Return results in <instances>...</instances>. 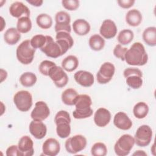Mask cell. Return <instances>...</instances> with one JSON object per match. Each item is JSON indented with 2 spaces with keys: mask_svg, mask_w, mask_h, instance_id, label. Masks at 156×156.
<instances>
[{
  "mask_svg": "<svg viewBox=\"0 0 156 156\" xmlns=\"http://www.w3.org/2000/svg\"><path fill=\"white\" fill-rule=\"evenodd\" d=\"M148 60V55L143 44L140 42L134 43L127 49L125 55V61L132 66H143Z\"/></svg>",
  "mask_w": 156,
  "mask_h": 156,
  "instance_id": "obj_1",
  "label": "cell"
},
{
  "mask_svg": "<svg viewBox=\"0 0 156 156\" xmlns=\"http://www.w3.org/2000/svg\"><path fill=\"white\" fill-rule=\"evenodd\" d=\"M92 101L87 94H79L75 101L76 110L73 112L75 119H85L93 115V109L91 108Z\"/></svg>",
  "mask_w": 156,
  "mask_h": 156,
  "instance_id": "obj_2",
  "label": "cell"
},
{
  "mask_svg": "<svg viewBox=\"0 0 156 156\" xmlns=\"http://www.w3.org/2000/svg\"><path fill=\"white\" fill-rule=\"evenodd\" d=\"M56 124V132L61 138L68 137L71 133V118L68 112L60 110L57 113L54 118Z\"/></svg>",
  "mask_w": 156,
  "mask_h": 156,
  "instance_id": "obj_3",
  "label": "cell"
},
{
  "mask_svg": "<svg viewBox=\"0 0 156 156\" xmlns=\"http://www.w3.org/2000/svg\"><path fill=\"white\" fill-rule=\"evenodd\" d=\"M35 49L31 46L30 41L26 40L16 48V55L18 60L23 65H29L34 60Z\"/></svg>",
  "mask_w": 156,
  "mask_h": 156,
  "instance_id": "obj_4",
  "label": "cell"
},
{
  "mask_svg": "<svg viewBox=\"0 0 156 156\" xmlns=\"http://www.w3.org/2000/svg\"><path fill=\"white\" fill-rule=\"evenodd\" d=\"M135 144L134 137L124 134L119 138L114 146V151L118 156L127 155Z\"/></svg>",
  "mask_w": 156,
  "mask_h": 156,
  "instance_id": "obj_5",
  "label": "cell"
},
{
  "mask_svg": "<svg viewBox=\"0 0 156 156\" xmlns=\"http://www.w3.org/2000/svg\"><path fill=\"white\" fill-rule=\"evenodd\" d=\"M13 102L20 111L27 112L32 105V94L26 90L19 91L13 96Z\"/></svg>",
  "mask_w": 156,
  "mask_h": 156,
  "instance_id": "obj_6",
  "label": "cell"
},
{
  "mask_svg": "<svg viewBox=\"0 0 156 156\" xmlns=\"http://www.w3.org/2000/svg\"><path fill=\"white\" fill-rule=\"evenodd\" d=\"M87 144V139L84 136L82 135H76L66 140L65 146L68 152L76 154L83 150Z\"/></svg>",
  "mask_w": 156,
  "mask_h": 156,
  "instance_id": "obj_7",
  "label": "cell"
},
{
  "mask_svg": "<svg viewBox=\"0 0 156 156\" xmlns=\"http://www.w3.org/2000/svg\"><path fill=\"white\" fill-rule=\"evenodd\" d=\"M152 136V130L150 126L147 125H142L140 126L135 134V143L140 147H146L148 146Z\"/></svg>",
  "mask_w": 156,
  "mask_h": 156,
  "instance_id": "obj_8",
  "label": "cell"
},
{
  "mask_svg": "<svg viewBox=\"0 0 156 156\" xmlns=\"http://www.w3.org/2000/svg\"><path fill=\"white\" fill-rule=\"evenodd\" d=\"M115 72L114 65L110 62H105L100 67L96 74L97 81L100 84L108 83L113 77Z\"/></svg>",
  "mask_w": 156,
  "mask_h": 156,
  "instance_id": "obj_9",
  "label": "cell"
},
{
  "mask_svg": "<svg viewBox=\"0 0 156 156\" xmlns=\"http://www.w3.org/2000/svg\"><path fill=\"white\" fill-rule=\"evenodd\" d=\"M48 76L58 88H63L66 85L69 79L64 69L58 66L55 65L49 72Z\"/></svg>",
  "mask_w": 156,
  "mask_h": 156,
  "instance_id": "obj_10",
  "label": "cell"
},
{
  "mask_svg": "<svg viewBox=\"0 0 156 156\" xmlns=\"http://www.w3.org/2000/svg\"><path fill=\"white\" fill-rule=\"evenodd\" d=\"M55 25L54 27L55 31L58 32H66L70 33L71 31V27L70 26L71 17L70 15L65 11L58 12L55 16Z\"/></svg>",
  "mask_w": 156,
  "mask_h": 156,
  "instance_id": "obj_11",
  "label": "cell"
},
{
  "mask_svg": "<svg viewBox=\"0 0 156 156\" xmlns=\"http://www.w3.org/2000/svg\"><path fill=\"white\" fill-rule=\"evenodd\" d=\"M46 41L43 47L40 49L46 56L56 58L63 55L62 49L59 45L54 40L52 37L49 35H46Z\"/></svg>",
  "mask_w": 156,
  "mask_h": 156,
  "instance_id": "obj_12",
  "label": "cell"
},
{
  "mask_svg": "<svg viewBox=\"0 0 156 156\" xmlns=\"http://www.w3.org/2000/svg\"><path fill=\"white\" fill-rule=\"evenodd\" d=\"M50 115V110L47 104L43 101H38L35 104V107L30 113L33 120L43 121Z\"/></svg>",
  "mask_w": 156,
  "mask_h": 156,
  "instance_id": "obj_13",
  "label": "cell"
},
{
  "mask_svg": "<svg viewBox=\"0 0 156 156\" xmlns=\"http://www.w3.org/2000/svg\"><path fill=\"white\" fill-rule=\"evenodd\" d=\"M56 43L60 47L63 55L65 54L74 44V40L69 33L66 32H57L55 35Z\"/></svg>",
  "mask_w": 156,
  "mask_h": 156,
  "instance_id": "obj_14",
  "label": "cell"
},
{
  "mask_svg": "<svg viewBox=\"0 0 156 156\" xmlns=\"http://www.w3.org/2000/svg\"><path fill=\"white\" fill-rule=\"evenodd\" d=\"M117 27L115 22L111 20H105L100 27L99 32L101 36L106 39L114 38L117 34Z\"/></svg>",
  "mask_w": 156,
  "mask_h": 156,
  "instance_id": "obj_15",
  "label": "cell"
},
{
  "mask_svg": "<svg viewBox=\"0 0 156 156\" xmlns=\"http://www.w3.org/2000/svg\"><path fill=\"white\" fill-rule=\"evenodd\" d=\"M21 156H32L34 154V142L31 138L27 135L22 136L18 144Z\"/></svg>",
  "mask_w": 156,
  "mask_h": 156,
  "instance_id": "obj_16",
  "label": "cell"
},
{
  "mask_svg": "<svg viewBox=\"0 0 156 156\" xmlns=\"http://www.w3.org/2000/svg\"><path fill=\"white\" fill-rule=\"evenodd\" d=\"M60 150V144L55 138H49L46 140L43 143L42 151L45 155L55 156Z\"/></svg>",
  "mask_w": 156,
  "mask_h": 156,
  "instance_id": "obj_17",
  "label": "cell"
},
{
  "mask_svg": "<svg viewBox=\"0 0 156 156\" xmlns=\"http://www.w3.org/2000/svg\"><path fill=\"white\" fill-rule=\"evenodd\" d=\"M74 78L78 84L84 87H91L94 82L93 74L89 71L84 70L77 71L74 75Z\"/></svg>",
  "mask_w": 156,
  "mask_h": 156,
  "instance_id": "obj_18",
  "label": "cell"
},
{
  "mask_svg": "<svg viewBox=\"0 0 156 156\" xmlns=\"http://www.w3.org/2000/svg\"><path fill=\"white\" fill-rule=\"evenodd\" d=\"M29 129L31 135L38 140L43 138L47 133L46 124L40 121H32L29 124Z\"/></svg>",
  "mask_w": 156,
  "mask_h": 156,
  "instance_id": "obj_19",
  "label": "cell"
},
{
  "mask_svg": "<svg viewBox=\"0 0 156 156\" xmlns=\"http://www.w3.org/2000/svg\"><path fill=\"white\" fill-rule=\"evenodd\" d=\"M111 113L105 108H98L94 115V122L96 126L100 127L106 126L111 120Z\"/></svg>",
  "mask_w": 156,
  "mask_h": 156,
  "instance_id": "obj_20",
  "label": "cell"
},
{
  "mask_svg": "<svg viewBox=\"0 0 156 156\" xmlns=\"http://www.w3.org/2000/svg\"><path fill=\"white\" fill-rule=\"evenodd\" d=\"M9 12L13 17L17 18L23 16H30L29 8L22 2L16 1L12 3L9 7Z\"/></svg>",
  "mask_w": 156,
  "mask_h": 156,
  "instance_id": "obj_21",
  "label": "cell"
},
{
  "mask_svg": "<svg viewBox=\"0 0 156 156\" xmlns=\"http://www.w3.org/2000/svg\"><path fill=\"white\" fill-rule=\"evenodd\" d=\"M113 124L118 129L123 130L130 129L132 126V122L126 113L119 112L115 114L113 118Z\"/></svg>",
  "mask_w": 156,
  "mask_h": 156,
  "instance_id": "obj_22",
  "label": "cell"
},
{
  "mask_svg": "<svg viewBox=\"0 0 156 156\" xmlns=\"http://www.w3.org/2000/svg\"><path fill=\"white\" fill-rule=\"evenodd\" d=\"M74 32L78 35L83 36L88 34L91 29L90 25L84 19H77L73 23Z\"/></svg>",
  "mask_w": 156,
  "mask_h": 156,
  "instance_id": "obj_23",
  "label": "cell"
},
{
  "mask_svg": "<svg viewBox=\"0 0 156 156\" xmlns=\"http://www.w3.org/2000/svg\"><path fill=\"white\" fill-rule=\"evenodd\" d=\"M142 15L141 12L135 9L130 10L126 15V21L130 26L136 27L139 26L142 21Z\"/></svg>",
  "mask_w": 156,
  "mask_h": 156,
  "instance_id": "obj_24",
  "label": "cell"
},
{
  "mask_svg": "<svg viewBox=\"0 0 156 156\" xmlns=\"http://www.w3.org/2000/svg\"><path fill=\"white\" fill-rule=\"evenodd\" d=\"M20 38V32L15 27H10L8 29L4 34V41L9 45H14L16 44Z\"/></svg>",
  "mask_w": 156,
  "mask_h": 156,
  "instance_id": "obj_25",
  "label": "cell"
},
{
  "mask_svg": "<svg viewBox=\"0 0 156 156\" xmlns=\"http://www.w3.org/2000/svg\"><path fill=\"white\" fill-rule=\"evenodd\" d=\"M143 39L146 44L149 46H156V27L152 26L144 29L142 35Z\"/></svg>",
  "mask_w": 156,
  "mask_h": 156,
  "instance_id": "obj_26",
  "label": "cell"
},
{
  "mask_svg": "<svg viewBox=\"0 0 156 156\" xmlns=\"http://www.w3.org/2000/svg\"><path fill=\"white\" fill-rule=\"evenodd\" d=\"M79 66V60L75 55H70L66 57L62 62V68L68 71L72 72L74 71Z\"/></svg>",
  "mask_w": 156,
  "mask_h": 156,
  "instance_id": "obj_27",
  "label": "cell"
},
{
  "mask_svg": "<svg viewBox=\"0 0 156 156\" xmlns=\"http://www.w3.org/2000/svg\"><path fill=\"white\" fill-rule=\"evenodd\" d=\"M78 95L77 92L74 89L67 88L62 94V101L65 105H73Z\"/></svg>",
  "mask_w": 156,
  "mask_h": 156,
  "instance_id": "obj_28",
  "label": "cell"
},
{
  "mask_svg": "<svg viewBox=\"0 0 156 156\" xmlns=\"http://www.w3.org/2000/svg\"><path fill=\"white\" fill-rule=\"evenodd\" d=\"M105 40L103 37L99 34H94L91 35L88 41V44L90 48L95 51H99L102 50L105 46Z\"/></svg>",
  "mask_w": 156,
  "mask_h": 156,
  "instance_id": "obj_29",
  "label": "cell"
},
{
  "mask_svg": "<svg viewBox=\"0 0 156 156\" xmlns=\"http://www.w3.org/2000/svg\"><path fill=\"white\" fill-rule=\"evenodd\" d=\"M149 107L144 102L136 103L133 108V113L135 118L138 119L144 118L148 114Z\"/></svg>",
  "mask_w": 156,
  "mask_h": 156,
  "instance_id": "obj_30",
  "label": "cell"
},
{
  "mask_svg": "<svg viewBox=\"0 0 156 156\" xmlns=\"http://www.w3.org/2000/svg\"><path fill=\"white\" fill-rule=\"evenodd\" d=\"M16 29L22 34L29 32L32 29V21L30 18L23 16L18 18L16 24Z\"/></svg>",
  "mask_w": 156,
  "mask_h": 156,
  "instance_id": "obj_31",
  "label": "cell"
},
{
  "mask_svg": "<svg viewBox=\"0 0 156 156\" xmlns=\"http://www.w3.org/2000/svg\"><path fill=\"white\" fill-rule=\"evenodd\" d=\"M37 80L36 75L32 72H26L22 74L20 77L21 84L25 87H30L34 85Z\"/></svg>",
  "mask_w": 156,
  "mask_h": 156,
  "instance_id": "obj_32",
  "label": "cell"
},
{
  "mask_svg": "<svg viewBox=\"0 0 156 156\" xmlns=\"http://www.w3.org/2000/svg\"><path fill=\"white\" fill-rule=\"evenodd\" d=\"M36 23L39 27L43 29H48L52 25V19L50 15L46 13H41L37 16Z\"/></svg>",
  "mask_w": 156,
  "mask_h": 156,
  "instance_id": "obj_33",
  "label": "cell"
},
{
  "mask_svg": "<svg viewBox=\"0 0 156 156\" xmlns=\"http://www.w3.org/2000/svg\"><path fill=\"white\" fill-rule=\"evenodd\" d=\"M133 37V31L130 29H123L119 33L117 39L121 45H127L132 42Z\"/></svg>",
  "mask_w": 156,
  "mask_h": 156,
  "instance_id": "obj_34",
  "label": "cell"
},
{
  "mask_svg": "<svg viewBox=\"0 0 156 156\" xmlns=\"http://www.w3.org/2000/svg\"><path fill=\"white\" fill-rule=\"evenodd\" d=\"M142 77L139 75H130L126 79V82L127 85L133 89H138L143 85Z\"/></svg>",
  "mask_w": 156,
  "mask_h": 156,
  "instance_id": "obj_35",
  "label": "cell"
},
{
  "mask_svg": "<svg viewBox=\"0 0 156 156\" xmlns=\"http://www.w3.org/2000/svg\"><path fill=\"white\" fill-rule=\"evenodd\" d=\"M107 153L106 145L101 142L94 143L91 149V154L93 156H105Z\"/></svg>",
  "mask_w": 156,
  "mask_h": 156,
  "instance_id": "obj_36",
  "label": "cell"
},
{
  "mask_svg": "<svg viewBox=\"0 0 156 156\" xmlns=\"http://www.w3.org/2000/svg\"><path fill=\"white\" fill-rule=\"evenodd\" d=\"M30 41L31 46L35 49H41L46 43V37L43 35L38 34L32 37V38Z\"/></svg>",
  "mask_w": 156,
  "mask_h": 156,
  "instance_id": "obj_37",
  "label": "cell"
},
{
  "mask_svg": "<svg viewBox=\"0 0 156 156\" xmlns=\"http://www.w3.org/2000/svg\"><path fill=\"white\" fill-rule=\"evenodd\" d=\"M55 65H56V64L52 61H49L47 60H43L40 63L38 69L41 74L45 76H48L50 69Z\"/></svg>",
  "mask_w": 156,
  "mask_h": 156,
  "instance_id": "obj_38",
  "label": "cell"
},
{
  "mask_svg": "<svg viewBox=\"0 0 156 156\" xmlns=\"http://www.w3.org/2000/svg\"><path fill=\"white\" fill-rule=\"evenodd\" d=\"M127 51L126 48L122 47L120 44H116L113 49V54L114 55L118 58L121 59L122 61L125 60V55Z\"/></svg>",
  "mask_w": 156,
  "mask_h": 156,
  "instance_id": "obj_39",
  "label": "cell"
},
{
  "mask_svg": "<svg viewBox=\"0 0 156 156\" xmlns=\"http://www.w3.org/2000/svg\"><path fill=\"white\" fill-rule=\"evenodd\" d=\"M79 1L77 0H64L62 1L63 7L69 11L76 10L79 7Z\"/></svg>",
  "mask_w": 156,
  "mask_h": 156,
  "instance_id": "obj_40",
  "label": "cell"
},
{
  "mask_svg": "<svg viewBox=\"0 0 156 156\" xmlns=\"http://www.w3.org/2000/svg\"><path fill=\"white\" fill-rule=\"evenodd\" d=\"M123 74L125 78H126L127 76L130 75H133V74L143 76L141 71L136 68H127L124 69L123 72Z\"/></svg>",
  "mask_w": 156,
  "mask_h": 156,
  "instance_id": "obj_41",
  "label": "cell"
},
{
  "mask_svg": "<svg viewBox=\"0 0 156 156\" xmlns=\"http://www.w3.org/2000/svg\"><path fill=\"white\" fill-rule=\"evenodd\" d=\"M6 155L7 156H21L18 146L12 145L6 150Z\"/></svg>",
  "mask_w": 156,
  "mask_h": 156,
  "instance_id": "obj_42",
  "label": "cell"
},
{
  "mask_svg": "<svg viewBox=\"0 0 156 156\" xmlns=\"http://www.w3.org/2000/svg\"><path fill=\"white\" fill-rule=\"evenodd\" d=\"M134 0H118L117 1L119 6L123 9H129L132 7L135 3Z\"/></svg>",
  "mask_w": 156,
  "mask_h": 156,
  "instance_id": "obj_43",
  "label": "cell"
},
{
  "mask_svg": "<svg viewBox=\"0 0 156 156\" xmlns=\"http://www.w3.org/2000/svg\"><path fill=\"white\" fill-rule=\"evenodd\" d=\"M26 1L29 4L35 7H40L43 2L42 0H27Z\"/></svg>",
  "mask_w": 156,
  "mask_h": 156,
  "instance_id": "obj_44",
  "label": "cell"
},
{
  "mask_svg": "<svg viewBox=\"0 0 156 156\" xmlns=\"http://www.w3.org/2000/svg\"><path fill=\"white\" fill-rule=\"evenodd\" d=\"M133 155H144V156H146V155H147V154L143 151L138 150V151H136L135 152H134L133 154Z\"/></svg>",
  "mask_w": 156,
  "mask_h": 156,
  "instance_id": "obj_45",
  "label": "cell"
}]
</instances>
